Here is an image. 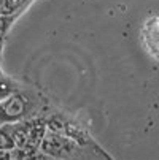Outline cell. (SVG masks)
Segmentation results:
<instances>
[{
	"instance_id": "obj_1",
	"label": "cell",
	"mask_w": 159,
	"mask_h": 160,
	"mask_svg": "<svg viewBox=\"0 0 159 160\" xmlns=\"http://www.w3.org/2000/svg\"><path fill=\"white\" fill-rule=\"evenodd\" d=\"M26 111V102L19 95H10L0 102V122H8L21 118Z\"/></svg>"
},
{
	"instance_id": "obj_2",
	"label": "cell",
	"mask_w": 159,
	"mask_h": 160,
	"mask_svg": "<svg viewBox=\"0 0 159 160\" xmlns=\"http://www.w3.org/2000/svg\"><path fill=\"white\" fill-rule=\"evenodd\" d=\"M145 43L148 49L159 56V16L151 19L145 27Z\"/></svg>"
},
{
	"instance_id": "obj_3",
	"label": "cell",
	"mask_w": 159,
	"mask_h": 160,
	"mask_svg": "<svg viewBox=\"0 0 159 160\" xmlns=\"http://www.w3.org/2000/svg\"><path fill=\"white\" fill-rule=\"evenodd\" d=\"M14 148V140L7 128H0V151H11Z\"/></svg>"
},
{
	"instance_id": "obj_4",
	"label": "cell",
	"mask_w": 159,
	"mask_h": 160,
	"mask_svg": "<svg viewBox=\"0 0 159 160\" xmlns=\"http://www.w3.org/2000/svg\"><path fill=\"white\" fill-rule=\"evenodd\" d=\"M11 94H13V89H11L10 82L5 81L2 76H0V102L5 100L7 97H10Z\"/></svg>"
},
{
	"instance_id": "obj_5",
	"label": "cell",
	"mask_w": 159,
	"mask_h": 160,
	"mask_svg": "<svg viewBox=\"0 0 159 160\" xmlns=\"http://www.w3.org/2000/svg\"><path fill=\"white\" fill-rule=\"evenodd\" d=\"M24 0H3V14H10L13 10H16Z\"/></svg>"
},
{
	"instance_id": "obj_6",
	"label": "cell",
	"mask_w": 159,
	"mask_h": 160,
	"mask_svg": "<svg viewBox=\"0 0 159 160\" xmlns=\"http://www.w3.org/2000/svg\"><path fill=\"white\" fill-rule=\"evenodd\" d=\"M8 24H10V18L5 14H0V40L3 38V35L8 29Z\"/></svg>"
},
{
	"instance_id": "obj_7",
	"label": "cell",
	"mask_w": 159,
	"mask_h": 160,
	"mask_svg": "<svg viewBox=\"0 0 159 160\" xmlns=\"http://www.w3.org/2000/svg\"><path fill=\"white\" fill-rule=\"evenodd\" d=\"M0 14H3V0H0Z\"/></svg>"
}]
</instances>
